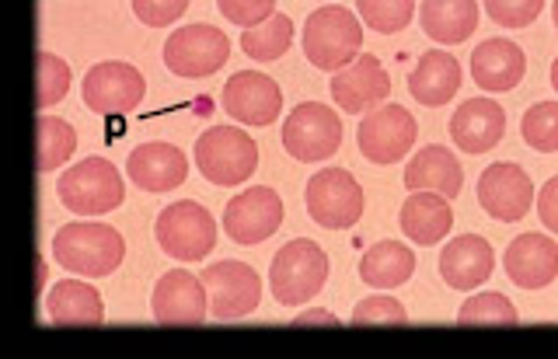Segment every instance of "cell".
I'll use <instances>...</instances> for the list:
<instances>
[{
  "label": "cell",
  "mask_w": 558,
  "mask_h": 359,
  "mask_svg": "<svg viewBox=\"0 0 558 359\" xmlns=\"http://www.w3.org/2000/svg\"><path fill=\"white\" fill-rule=\"evenodd\" d=\"M458 88H461V63L450 53H444V49L423 53L409 74V95L418 106H429V109L447 106V101L458 95Z\"/></svg>",
  "instance_id": "cell-26"
},
{
  "label": "cell",
  "mask_w": 558,
  "mask_h": 359,
  "mask_svg": "<svg viewBox=\"0 0 558 359\" xmlns=\"http://www.w3.org/2000/svg\"><path fill=\"white\" fill-rule=\"evenodd\" d=\"M398 227L412 245H440L453 227V210L450 199L440 193H412L401 202Z\"/></svg>",
  "instance_id": "cell-23"
},
{
  "label": "cell",
  "mask_w": 558,
  "mask_h": 359,
  "mask_svg": "<svg viewBox=\"0 0 558 359\" xmlns=\"http://www.w3.org/2000/svg\"><path fill=\"white\" fill-rule=\"evenodd\" d=\"M506 133V112L493 98H471L450 115V140L464 153L493 150Z\"/></svg>",
  "instance_id": "cell-22"
},
{
  "label": "cell",
  "mask_w": 558,
  "mask_h": 359,
  "mask_svg": "<svg viewBox=\"0 0 558 359\" xmlns=\"http://www.w3.org/2000/svg\"><path fill=\"white\" fill-rule=\"evenodd\" d=\"M496 269V251L482 234H458L440 251V276L450 289H475Z\"/></svg>",
  "instance_id": "cell-20"
},
{
  "label": "cell",
  "mask_w": 558,
  "mask_h": 359,
  "mask_svg": "<svg viewBox=\"0 0 558 359\" xmlns=\"http://www.w3.org/2000/svg\"><path fill=\"white\" fill-rule=\"evenodd\" d=\"M537 216L551 234H558V175L548 178L537 193Z\"/></svg>",
  "instance_id": "cell-39"
},
{
  "label": "cell",
  "mask_w": 558,
  "mask_h": 359,
  "mask_svg": "<svg viewBox=\"0 0 558 359\" xmlns=\"http://www.w3.org/2000/svg\"><path fill=\"white\" fill-rule=\"evenodd\" d=\"M60 207L77 216H101L122 207L126 185L112 161L105 158H84L81 164L66 168L57 182Z\"/></svg>",
  "instance_id": "cell-3"
},
{
  "label": "cell",
  "mask_w": 558,
  "mask_h": 359,
  "mask_svg": "<svg viewBox=\"0 0 558 359\" xmlns=\"http://www.w3.org/2000/svg\"><path fill=\"white\" fill-rule=\"evenodd\" d=\"M363 53V25L349 8L325 4L307 14L304 25V57L325 74H339Z\"/></svg>",
  "instance_id": "cell-2"
},
{
  "label": "cell",
  "mask_w": 558,
  "mask_h": 359,
  "mask_svg": "<svg viewBox=\"0 0 558 359\" xmlns=\"http://www.w3.org/2000/svg\"><path fill=\"white\" fill-rule=\"evenodd\" d=\"M551 18H555V28H558V0H555V8H551Z\"/></svg>",
  "instance_id": "cell-43"
},
{
  "label": "cell",
  "mask_w": 558,
  "mask_h": 359,
  "mask_svg": "<svg viewBox=\"0 0 558 359\" xmlns=\"http://www.w3.org/2000/svg\"><path fill=\"white\" fill-rule=\"evenodd\" d=\"M77 150V129L60 115H39L35 119V168L49 175L70 161Z\"/></svg>",
  "instance_id": "cell-29"
},
{
  "label": "cell",
  "mask_w": 558,
  "mask_h": 359,
  "mask_svg": "<svg viewBox=\"0 0 558 359\" xmlns=\"http://www.w3.org/2000/svg\"><path fill=\"white\" fill-rule=\"evenodd\" d=\"M502 265L520 289H545L558 280V245L548 234H520L506 248Z\"/></svg>",
  "instance_id": "cell-18"
},
{
  "label": "cell",
  "mask_w": 558,
  "mask_h": 359,
  "mask_svg": "<svg viewBox=\"0 0 558 359\" xmlns=\"http://www.w3.org/2000/svg\"><path fill=\"white\" fill-rule=\"evenodd\" d=\"M293 42V22L287 18V14H272V18H266L262 25L255 28H244L241 32V49L244 57H252L258 63H272L279 60L290 49Z\"/></svg>",
  "instance_id": "cell-30"
},
{
  "label": "cell",
  "mask_w": 558,
  "mask_h": 359,
  "mask_svg": "<svg viewBox=\"0 0 558 359\" xmlns=\"http://www.w3.org/2000/svg\"><path fill=\"white\" fill-rule=\"evenodd\" d=\"M464 185V171L461 161L440 144H429L415 153L405 164V189L409 193H440L453 199Z\"/></svg>",
  "instance_id": "cell-25"
},
{
  "label": "cell",
  "mask_w": 558,
  "mask_h": 359,
  "mask_svg": "<svg viewBox=\"0 0 558 359\" xmlns=\"http://www.w3.org/2000/svg\"><path fill=\"white\" fill-rule=\"evenodd\" d=\"M35 286H39V289L46 286V262L43 259H39V283H35Z\"/></svg>",
  "instance_id": "cell-41"
},
{
  "label": "cell",
  "mask_w": 558,
  "mask_h": 359,
  "mask_svg": "<svg viewBox=\"0 0 558 359\" xmlns=\"http://www.w3.org/2000/svg\"><path fill=\"white\" fill-rule=\"evenodd\" d=\"M520 133L523 144L541 150V153H555L558 150V101H537L520 119Z\"/></svg>",
  "instance_id": "cell-32"
},
{
  "label": "cell",
  "mask_w": 558,
  "mask_h": 359,
  "mask_svg": "<svg viewBox=\"0 0 558 359\" xmlns=\"http://www.w3.org/2000/svg\"><path fill=\"white\" fill-rule=\"evenodd\" d=\"M541 8H545V0H485L488 18L499 28H527Z\"/></svg>",
  "instance_id": "cell-35"
},
{
  "label": "cell",
  "mask_w": 558,
  "mask_h": 359,
  "mask_svg": "<svg viewBox=\"0 0 558 359\" xmlns=\"http://www.w3.org/2000/svg\"><path fill=\"white\" fill-rule=\"evenodd\" d=\"M331 98L342 112L366 115L371 109L384 106L391 95V77L384 71V63L377 57L360 53L349 66H342L339 74H331Z\"/></svg>",
  "instance_id": "cell-16"
},
{
  "label": "cell",
  "mask_w": 558,
  "mask_h": 359,
  "mask_svg": "<svg viewBox=\"0 0 558 359\" xmlns=\"http://www.w3.org/2000/svg\"><path fill=\"white\" fill-rule=\"evenodd\" d=\"M217 8L227 22H234L241 28H255L276 14V0H217Z\"/></svg>",
  "instance_id": "cell-37"
},
{
  "label": "cell",
  "mask_w": 558,
  "mask_h": 359,
  "mask_svg": "<svg viewBox=\"0 0 558 359\" xmlns=\"http://www.w3.org/2000/svg\"><path fill=\"white\" fill-rule=\"evenodd\" d=\"M189 8V0H133V14L150 28H165L179 22Z\"/></svg>",
  "instance_id": "cell-38"
},
{
  "label": "cell",
  "mask_w": 558,
  "mask_h": 359,
  "mask_svg": "<svg viewBox=\"0 0 558 359\" xmlns=\"http://www.w3.org/2000/svg\"><path fill=\"white\" fill-rule=\"evenodd\" d=\"M293 324H336V329H339V318L325 314V311H311V314H296Z\"/></svg>",
  "instance_id": "cell-40"
},
{
  "label": "cell",
  "mask_w": 558,
  "mask_h": 359,
  "mask_svg": "<svg viewBox=\"0 0 558 359\" xmlns=\"http://www.w3.org/2000/svg\"><path fill=\"white\" fill-rule=\"evenodd\" d=\"M551 88L558 91V60L551 63Z\"/></svg>",
  "instance_id": "cell-42"
},
{
  "label": "cell",
  "mask_w": 558,
  "mask_h": 359,
  "mask_svg": "<svg viewBox=\"0 0 558 359\" xmlns=\"http://www.w3.org/2000/svg\"><path fill=\"white\" fill-rule=\"evenodd\" d=\"M534 182L531 175L513 161L488 164L478 178V207L502 224H517L531 213L534 202Z\"/></svg>",
  "instance_id": "cell-14"
},
{
  "label": "cell",
  "mask_w": 558,
  "mask_h": 359,
  "mask_svg": "<svg viewBox=\"0 0 558 359\" xmlns=\"http://www.w3.org/2000/svg\"><path fill=\"white\" fill-rule=\"evenodd\" d=\"M52 259L84 280H101L126 259V242L109 224H63L52 234Z\"/></svg>",
  "instance_id": "cell-1"
},
{
  "label": "cell",
  "mask_w": 558,
  "mask_h": 359,
  "mask_svg": "<svg viewBox=\"0 0 558 359\" xmlns=\"http://www.w3.org/2000/svg\"><path fill=\"white\" fill-rule=\"evenodd\" d=\"M356 11L366 28L380 32V36H395V32L409 28L415 0H356Z\"/></svg>",
  "instance_id": "cell-33"
},
{
  "label": "cell",
  "mask_w": 558,
  "mask_h": 359,
  "mask_svg": "<svg viewBox=\"0 0 558 359\" xmlns=\"http://www.w3.org/2000/svg\"><path fill=\"white\" fill-rule=\"evenodd\" d=\"M307 216L325 231H349L363 216V185L345 168H322L307 178Z\"/></svg>",
  "instance_id": "cell-6"
},
{
  "label": "cell",
  "mask_w": 558,
  "mask_h": 359,
  "mask_svg": "<svg viewBox=\"0 0 558 359\" xmlns=\"http://www.w3.org/2000/svg\"><path fill=\"white\" fill-rule=\"evenodd\" d=\"M70 91V66L57 57L43 49L39 57H35V109H49L63 101Z\"/></svg>",
  "instance_id": "cell-31"
},
{
  "label": "cell",
  "mask_w": 558,
  "mask_h": 359,
  "mask_svg": "<svg viewBox=\"0 0 558 359\" xmlns=\"http://www.w3.org/2000/svg\"><path fill=\"white\" fill-rule=\"evenodd\" d=\"M328 280V255L307 242V237H293L272 255L269 265V286L272 297L283 307H301L311 297L322 294Z\"/></svg>",
  "instance_id": "cell-4"
},
{
  "label": "cell",
  "mask_w": 558,
  "mask_h": 359,
  "mask_svg": "<svg viewBox=\"0 0 558 359\" xmlns=\"http://www.w3.org/2000/svg\"><path fill=\"white\" fill-rule=\"evenodd\" d=\"M349 321H353V324H409V311L395 297L374 294V297H366V300L356 304V311Z\"/></svg>",
  "instance_id": "cell-36"
},
{
  "label": "cell",
  "mask_w": 558,
  "mask_h": 359,
  "mask_svg": "<svg viewBox=\"0 0 558 359\" xmlns=\"http://www.w3.org/2000/svg\"><path fill=\"white\" fill-rule=\"evenodd\" d=\"M144 95H147L144 74H140L133 63H122V60L95 63L92 71L84 74V84H81L84 106L98 115L133 112L140 101H144Z\"/></svg>",
  "instance_id": "cell-11"
},
{
  "label": "cell",
  "mask_w": 558,
  "mask_h": 359,
  "mask_svg": "<svg viewBox=\"0 0 558 359\" xmlns=\"http://www.w3.org/2000/svg\"><path fill=\"white\" fill-rule=\"evenodd\" d=\"M523 74H527V60H523V49L510 39H485L471 53V77L488 95L513 91Z\"/></svg>",
  "instance_id": "cell-21"
},
{
  "label": "cell",
  "mask_w": 558,
  "mask_h": 359,
  "mask_svg": "<svg viewBox=\"0 0 558 359\" xmlns=\"http://www.w3.org/2000/svg\"><path fill=\"white\" fill-rule=\"evenodd\" d=\"M423 32L440 46L468 42L478 28V0H423L418 4Z\"/></svg>",
  "instance_id": "cell-27"
},
{
  "label": "cell",
  "mask_w": 558,
  "mask_h": 359,
  "mask_svg": "<svg viewBox=\"0 0 558 359\" xmlns=\"http://www.w3.org/2000/svg\"><path fill=\"white\" fill-rule=\"evenodd\" d=\"M342 147V119L322 101H301L283 123V150L301 164L328 161Z\"/></svg>",
  "instance_id": "cell-8"
},
{
  "label": "cell",
  "mask_w": 558,
  "mask_h": 359,
  "mask_svg": "<svg viewBox=\"0 0 558 359\" xmlns=\"http://www.w3.org/2000/svg\"><path fill=\"white\" fill-rule=\"evenodd\" d=\"M150 311L157 324H203L209 314V294L203 276L196 280L185 269L165 272L150 294Z\"/></svg>",
  "instance_id": "cell-17"
},
{
  "label": "cell",
  "mask_w": 558,
  "mask_h": 359,
  "mask_svg": "<svg viewBox=\"0 0 558 359\" xmlns=\"http://www.w3.org/2000/svg\"><path fill=\"white\" fill-rule=\"evenodd\" d=\"M199 276L209 294V314L217 321L244 318L262 304V280L248 262L223 259V262L206 265Z\"/></svg>",
  "instance_id": "cell-12"
},
{
  "label": "cell",
  "mask_w": 558,
  "mask_h": 359,
  "mask_svg": "<svg viewBox=\"0 0 558 359\" xmlns=\"http://www.w3.org/2000/svg\"><path fill=\"white\" fill-rule=\"evenodd\" d=\"M415 272V251L401 242H377L360 262V280L374 289L405 286Z\"/></svg>",
  "instance_id": "cell-28"
},
{
  "label": "cell",
  "mask_w": 558,
  "mask_h": 359,
  "mask_svg": "<svg viewBox=\"0 0 558 359\" xmlns=\"http://www.w3.org/2000/svg\"><path fill=\"white\" fill-rule=\"evenodd\" d=\"M517 321H520V314L510 304V297L493 294V289L464 300L458 311V324H517Z\"/></svg>",
  "instance_id": "cell-34"
},
{
  "label": "cell",
  "mask_w": 558,
  "mask_h": 359,
  "mask_svg": "<svg viewBox=\"0 0 558 359\" xmlns=\"http://www.w3.org/2000/svg\"><path fill=\"white\" fill-rule=\"evenodd\" d=\"M46 314L60 329H95L105 321V304L92 283L60 280L46 294Z\"/></svg>",
  "instance_id": "cell-24"
},
{
  "label": "cell",
  "mask_w": 558,
  "mask_h": 359,
  "mask_svg": "<svg viewBox=\"0 0 558 359\" xmlns=\"http://www.w3.org/2000/svg\"><path fill=\"white\" fill-rule=\"evenodd\" d=\"M220 106L223 112L244 126H269L283 112V91L279 84L266 74L255 71H238L231 81L223 84L220 91Z\"/></svg>",
  "instance_id": "cell-15"
},
{
  "label": "cell",
  "mask_w": 558,
  "mask_h": 359,
  "mask_svg": "<svg viewBox=\"0 0 558 359\" xmlns=\"http://www.w3.org/2000/svg\"><path fill=\"white\" fill-rule=\"evenodd\" d=\"M231 60V42L214 25L174 28L165 42V66L174 77H209Z\"/></svg>",
  "instance_id": "cell-9"
},
{
  "label": "cell",
  "mask_w": 558,
  "mask_h": 359,
  "mask_svg": "<svg viewBox=\"0 0 558 359\" xmlns=\"http://www.w3.org/2000/svg\"><path fill=\"white\" fill-rule=\"evenodd\" d=\"M415 136H418L415 115L391 101V106H377L360 119L356 144L366 161L395 164L415 147Z\"/></svg>",
  "instance_id": "cell-10"
},
{
  "label": "cell",
  "mask_w": 558,
  "mask_h": 359,
  "mask_svg": "<svg viewBox=\"0 0 558 359\" xmlns=\"http://www.w3.org/2000/svg\"><path fill=\"white\" fill-rule=\"evenodd\" d=\"M196 168L214 185H241L258 168V147L238 126H209L196 140Z\"/></svg>",
  "instance_id": "cell-7"
},
{
  "label": "cell",
  "mask_w": 558,
  "mask_h": 359,
  "mask_svg": "<svg viewBox=\"0 0 558 359\" xmlns=\"http://www.w3.org/2000/svg\"><path fill=\"white\" fill-rule=\"evenodd\" d=\"M283 224V199L269 185H252L231 196L223 210V234L238 245H262Z\"/></svg>",
  "instance_id": "cell-13"
},
{
  "label": "cell",
  "mask_w": 558,
  "mask_h": 359,
  "mask_svg": "<svg viewBox=\"0 0 558 359\" xmlns=\"http://www.w3.org/2000/svg\"><path fill=\"white\" fill-rule=\"evenodd\" d=\"M126 175L144 193H171L189 178V158L174 144H140L126 158Z\"/></svg>",
  "instance_id": "cell-19"
},
{
  "label": "cell",
  "mask_w": 558,
  "mask_h": 359,
  "mask_svg": "<svg viewBox=\"0 0 558 359\" xmlns=\"http://www.w3.org/2000/svg\"><path fill=\"white\" fill-rule=\"evenodd\" d=\"M154 237L165 255L179 262H199L217 245V220L206 207L192 199H179L157 213Z\"/></svg>",
  "instance_id": "cell-5"
}]
</instances>
